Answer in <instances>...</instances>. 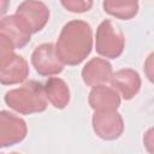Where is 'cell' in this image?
I'll return each instance as SVG.
<instances>
[{
  "mask_svg": "<svg viewBox=\"0 0 154 154\" xmlns=\"http://www.w3.org/2000/svg\"><path fill=\"white\" fill-rule=\"evenodd\" d=\"M91 125L95 135L103 141L117 140L124 131V120L117 109L94 111Z\"/></svg>",
  "mask_w": 154,
  "mask_h": 154,
  "instance_id": "cell-5",
  "label": "cell"
},
{
  "mask_svg": "<svg viewBox=\"0 0 154 154\" xmlns=\"http://www.w3.org/2000/svg\"><path fill=\"white\" fill-rule=\"evenodd\" d=\"M29 76V64L28 61L18 54L0 69V84L13 85L24 82Z\"/></svg>",
  "mask_w": 154,
  "mask_h": 154,
  "instance_id": "cell-11",
  "label": "cell"
},
{
  "mask_svg": "<svg viewBox=\"0 0 154 154\" xmlns=\"http://www.w3.org/2000/svg\"><path fill=\"white\" fill-rule=\"evenodd\" d=\"M54 46L64 65L76 66L81 64L90 54L93 48L91 26L87 22L79 19L66 23Z\"/></svg>",
  "mask_w": 154,
  "mask_h": 154,
  "instance_id": "cell-1",
  "label": "cell"
},
{
  "mask_svg": "<svg viewBox=\"0 0 154 154\" xmlns=\"http://www.w3.org/2000/svg\"><path fill=\"white\" fill-rule=\"evenodd\" d=\"M64 8L73 13H84L93 7V0H60Z\"/></svg>",
  "mask_w": 154,
  "mask_h": 154,
  "instance_id": "cell-16",
  "label": "cell"
},
{
  "mask_svg": "<svg viewBox=\"0 0 154 154\" xmlns=\"http://www.w3.org/2000/svg\"><path fill=\"white\" fill-rule=\"evenodd\" d=\"M31 65L41 76H55L63 72L64 64L59 59L53 43H42L37 46L31 54Z\"/></svg>",
  "mask_w": 154,
  "mask_h": 154,
  "instance_id": "cell-7",
  "label": "cell"
},
{
  "mask_svg": "<svg viewBox=\"0 0 154 154\" xmlns=\"http://www.w3.org/2000/svg\"><path fill=\"white\" fill-rule=\"evenodd\" d=\"M102 7L109 16L129 20L138 12V0H103Z\"/></svg>",
  "mask_w": 154,
  "mask_h": 154,
  "instance_id": "cell-14",
  "label": "cell"
},
{
  "mask_svg": "<svg viewBox=\"0 0 154 154\" xmlns=\"http://www.w3.org/2000/svg\"><path fill=\"white\" fill-rule=\"evenodd\" d=\"M124 47L125 37L118 26L111 19L102 20L95 35V49L97 54L106 59H117L123 54Z\"/></svg>",
  "mask_w": 154,
  "mask_h": 154,
  "instance_id": "cell-3",
  "label": "cell"
},
{
  "mask_svg": "<svg viewBox=\"0 0 154 154\" xmlns=\"http://www.w3.org/2000/svg\"><path fill=\"white\" fill-rule=\"evenodd\" d=\"M26 134L28 126L24 119L8 111H0V148L20 143Z\"/></svg>",
  "mask_w": 154,
  "mask_h": 154,
  "instance_id": "cell-6",
  "label": "cell"
},
{
  "mask_svg": "<svg viewBox=\"0 0 154 154\" xmlns=\"http://www.w3.org/2000/svg\"><path fill=\"white\" fill-rule=\"evenodd\" d=\"M111 85L124 100H131L141 89V77L132 69H122L111 76Z\"/></svg>",
  "mask_w": 154,
  "mask_h": 154,
  "instance_id": "cell-8",
  "label": "cell"
},
{
  "mask_svg": "<svg viewBox=\"0 0 154 154\" xmlns=\"http://www.w3.org/2000/svg\"><path fill=\"white\" fill-rule=\"evenodd\" d=\"M88 102L93 111H113L120 106V95L112 87L100 84L91 88Z\"/></svg>",
  "mask_w": 154,
  "mask_h": 154,
  "instance_id": "cell-10",
  "label": "cell"
},
{
  "mask_svg": "<svg viewBox=\"0 0 154 154\" xmlns=\"http://www.w3.org/2000/svg\"><path fill=\"white\" fill-rule=\"evenodd\" d=\"M47 101L58 109L65 108L70 102V89L66 82L59 77H51L43 85Z\"/></svg>",
  "mask_w": 154,
  "mask_h": 154,
  "instance_id": "cell-12",
  "label": "cell"
},
{
  "mask_svg": "<svg viewBox=\"0 0 154 154\" xmlns=\"http://www.w3.org/2000/svg\"><path fill=\"white\" fill-rule=\"evenodd\" d=\"M113 73L112 65L103 58L90 59L82 69V79L88 87L106 84Z\"/></svg>",
  "mask_w": 154,
  "mask_h": 154,
  "instance_id": "cell-9",
  "label": "cell"
},
{
  "mask_svg": "<svg viewBox=\"0 0 154 154\" xmlns=\"http://www.w3.org/2000/svg\"><path fill=\"white\" fill-rule=\"evenodd\" d=\"M4 101L11 109L25 116L40 113L47 108L43 85L36 81H29L19 88L8 90Z\"/></svg>",
  "mask_w": 154,
  "mask_h": 154,
  "instance_id": "cell-2",
  "label": "cell"
},
{
  "mask_svg": "<svg viewBox=\"0 0 154 154\" xmlns=\"http://www.w3.org/2000/svg\"><path fill=\"white\" fill-rule=\"evenodd\" d=\"M0 32L6 35L13 42L16 49L25 47L31 38V34H29L22 26V24L18 22L14 14L0 19Z\"/></svg>",
  "mask_w": 154,
  "mask_h": 154,
  "instance_id": "cell-13",
  "label": "cell"
},
{
  "mask_svg": "<svg viewBox=\"0 0 154 154\" xmlns=\"http://www.w3.org/2000/svg\"><path fill=\"white\" fill-rule=\"evenodd\" d=\"M152 58H153V54H150L148 57V60H147V64H146V72H147V77L148 79L152 82L153 81V77H152V73L149 72V70L152 69Z\"/></svg>",
  "mask_w": 154,
  "mask_h": 154,
  "instance_id": "cell-17",
  "label": "cell"
},
{
  "mask_svg": "<svg viewBox=\"0 0 154 154\" xmlns=\"http://www.w3.org/2000/svg\"><path fill=\"white\" fill-rule=\"evenodd\" d=\"M14 45L13 42L2 32H0V69L4 67L14 57Z\"/></svg>",
  "mask_w": 154,
  "mask_h": 154,
  "instance_id": "cell-15",
  "label": "cell"
},
{
  "mask_svg": "<svg viewBox=\"0 0 154 154\" xmlns=\"http://www.w3.org/2000/svg\"><path fill=\"white\" fill-rule=\"evenodd\" d=\"M18 22L29 34L41 31L49 20V8L40 0H24L14 13Z\"/></svg>",
  "mask_w": 154,
  "mask_h": 154,
  "instance_id": "cell-4",
  "label": "cell"
},
{
  "mask_svg": "<svg viewBox=\"0 0 154 154\" xmlns=\"http://www.w3.org/2000/svg\"><path fill=\"white\" fill-rule=\"evenodd\" d=\"M0 1H8V0H0Z\"/></svg>",
  "mask_w": 154,
  "mask_h": 154,
  "instance_id": "cell-18",
  "label": "cell"
}]
</instances>
